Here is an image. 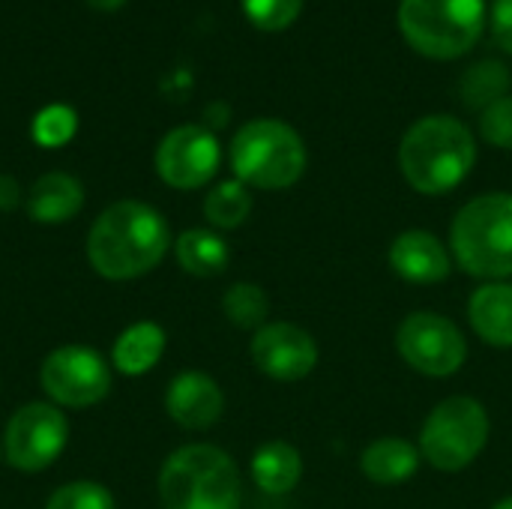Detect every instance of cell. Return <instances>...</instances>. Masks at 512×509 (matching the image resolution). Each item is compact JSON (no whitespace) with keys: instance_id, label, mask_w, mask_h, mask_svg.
<instances>
[{"instance_id":"cell-26","label":"cell","mask_w":512,"mask_h":509,"mask_svg":"<svg viewBox=\"0 0 512 509\" xmlns=\"http://www.w3.org/2000/svg\"><path fill=\"white\" fill-rule=\"evenodd\" d=\"M303 0H243L246 18L258 30H285L297 21Z\"/></svg>"},{"instance_id":"cell-24","label":"cell","mask_w":512,"mask_h":509,"mask_svg":"<svg viewBox=\"0 0 512 509\" xmlns=\"http://www.w3.org/2000/svg\"><path fill=\"white\" fill-rule=\"evenodd\" d=\"M45 509H117V501L105 486L90 483V480H78V483L60 486L48 498Z\"/></svg>"},{"instance_id":"cell-3","label":"cell","mask_w":512,"mask_h":509,"mask_svg":"<svg viewBox=\"0 0 512 509\" xmlns=\"http://www.w3.org/2000/svg\"><path fill=\"white\" fill-rule=\"evenodd\" d=\"M159 501L162 509H240V471L213 444L180 447L159 471Z\"/></svg>"},{"instance_id":"cell-1","label":"cell","mask_w":512,"mask_h":509,"mask_svg":"<svg viewBox=\"0 0 512 509\" xmlns=\"http://www.w3.org/2000/svg\"><path fill=\"white\" fill-rule=\"evenodd\" d=\"M171 231L165 216L144 201L111 204L87 234V261L105 279H138L168 252Z\"/></svg>"},{"instance_id":"cell-10","label":"cell","mask_w":512,"mask_h":509,"mask_svg":"<svg viewBox=\"0 0 512 509\" xmlns=\"http://www.w3.org/2000/svg\"><path fill=\"white\" fill-rule=\"evenodd\" d=\"M69 441V423L57 405L48 402H30L15 411V417L6 426L3 438V456L12 468L36 474L54 465V459L66 450Z\"/></svg>"},{"instance_id":"cell-5","label":"cell","mask_w":512,"mask_h":509,"mask_svg":"<svg viewBox=\"0 0 512 509\" xmlns=\"http://www.w3.org/2000/svg\"><path fill=\"white\" fill-rule=\"evenodd\" d=\"M231 168L255 189H288L306 171V144L282 120H252L231 141Z\"/></svg>"},{"instance_id":"cell-9","label":"cell","mask_w":512,"mask_h":509,"mask_svg":"<svg viewBox=\"0 0 512 509\" xmlns=\"http://www.w3.org/2000/svg\"><path fill=\"white\" fill-rule=\"evenodd\" d=\"M42 390L54 405L63 408H90L102 402L111 390V369L93 348L63 345L51 351L39 369Z\"/></svg>"},{"instance_id":"cell-18","label":"cell","mask_w":512,"mask_h":509,"mask_svg":"<svg viewBox=\"0 0 512 509\" xmlns=\"http://www.w3.org/2000/svg\"><path fill=\"white\" fill-rule=\"evenodd\" d=\"M303 477L300 450L285 441H270L252 456V480L267 495H288Z\"/></svg>"},{"instance_id":"cell-31","label":"cell","mask_w":512,"mask_h":509,"mask_svg":"<svg viewBox=\"0 0 512 509\" xmlns=\"http://www.w3.org/2000/svg\"><path fill=\"white\" fill-rule=\"evenodd\" d=\"M492 509H512V495L510 498H504V501H498Z\"/></svg>"},{"instance_id":"cell-15","label":"cell","mask_w":512,"mask_h":509,"mask_svg":"<svg viewBox=\"0 0 512 509\" xmlns=\"http://www.w3.org/2000/svg\"><path fill=\"white\" fill-rule=\"evenodd\" d=\"M468 321L492 348H512V285L486 282L471 294Z\"/></svg>"},{"instance_id":"cell-21","label":"cell","mask_w":512,"mask_h":509,"mask_svg":"<svg viewBox=\"0 0 512 509\" xmlns=\"http://www.w3.org/2000/svg\"><path fill=\"white\" fill-rule=\"evenodd\" d=\"M249 213H252V195L240 180H225L204 198V216L213 228L222 231L240 228L249 219Z\"/></svg>"},{"instance_id":"cell-4","label":"cell","mask_w":512,"mask_h":509,"mask_svg":"<svg viewBox=\"0 0 512 509\" xmlns=\"http://www.w3.org/2000/svg\"><path fill=\"white\" fill-rule=\"evenodd\" d=\"M453 261L477 279L512 276V195L489 192L468 201L450 228Z\"/></svg>"},{"instance_id":"cell-20","label":"cell","mask_w":512,"mask_h":509,"mask_svg":"<svg viewBox=\"0 0 512 509\" xmlns=\"http://www.w3.org/2000/svg\"><path fill=\"white\" fill-rule=\"evenodd\" d=\"M177 261L186 273L192 276H201V279H210V276H219L225 273L228 261H231V249L228 243L216 234V231H207V228H192V231H183L177 237Z\"/></svg>"},{"instance_id":"cell-13","label":"cell","mask_w":512,"mask_h":509,"mask_svg":"<svg viewBox=\"0 0 512 509\" xmlns=\"http://www.w3.org/2000/svg\"><path fill=\"white\" fill-rule=\"evenodd\" d=\"M165 411L168 417L192 432H204L213 423H219L225 411V396L219 384L204 372H180L165 393Z\"/></svg>"},{"instance_id":"cell-28","label":"cell","mask_w":512,"mask_h":509,"mask_svg":"<svg viewBox=\"0 0 512 509\" xmlns=\"http://www.w3.org/2000/svg\"><path fill=\"white\" fill-rule=\"evenodd\" d=\"M492 33H495V42L512 54V0H495V6H492Z\"/></svg>"},{"instance_id":"cell-17","label":"cell","mask_w":512,"mask_h":509,"mask_svg":"<svg viewBox=\"0 0 512 509\" xmlns=\"http://www.w3.org/2000/svg\"><path fill=\"white\" fill-rule=\"evenodd\" d=\"M420 447L405 438H378L360 453V471L375 486H402L420 468Z\"/></svg>"},{"instance_id":"cell-23","label":"cell","mask_w":512,"mask_h":509,"mask_svg":"<svg viewBox=\"0 0 512 509\" xmlns=\"http://www.w3.org/2000/svg\"><path fill=\"white\" fill-rule=\"evenodd\" d=\"M510 84V72L498 63V60H483L477 66H471L462 78V99L474 108H489L492 102H498L501 96H507Z\"/></svg>"},{"instance_id":"cell-14","label":"cell","mask_w":512,"mask_h":509,"mask_svg":"<svg viewBox=\"0 0 512 509\" xmlns=\"http://www.w3.org/2000/svg\"><path fill=\"white\" fill-rule=\"evenodd\" d=\"M387 261L396 276L414 285H435L444 282L453 270V255L432 231H405L390 243Z\"/></svg>"},{"instance_id":"cell-32","label":"cell","mask_w":512,"mask_h":509,"mask_svg":"<svg viewBox=\"0 0 512 509\" xmlns=\"http://www.w3.org/2000/svg\"><path fill=\"white\" fill-rule=\"evenodd\" d=\"M0 459H3V450H0Z\"/></svg>"},{"instance_id":"cell-2","label":"cell","mask_w":512,"mask_h":509,"mask_svg":"<svg viewBox=\"0 0 512 509\" xmlns=\"http://www.w3.org/2000/svg\"><path fill=\"white\" fill-rule=\"evenodd\" d=\"M477 162V144L471 129L447 114L417 120L402 144L399 165L411 189L420 195H444L456 189Z\"/></svg>"},{"instance_id":"cell-6","label":"cell","mask_w":512,"mask_h":509,"mask_svg":"<svg viewBox=\"0 0 512 509\" xmlns=\"http://www.w3.org/2000/svg\"><path fill=\"white\" fill-rule=\"evenodd\" d=\"M402 36L414 51L435 60L462 57L486 27V0H402Z\"/></svg>"},{"instance_id":"cell-12","label":"cell","mask_w":512,"mask_h":509,"mask_svg":"<svg viewBox=\"0 0 512 509\" xmlns=\"http://www.w3.org/2000/svg\"><path fill=\"white\" fill-rule=\"evenodd\" d=\"M249 354L258 372L282 384L303 381L318 366V342L309 330L288 321L264 324L261 330H255Z\"/></svg>"},{"instance_id":"cell-27","label":"cell","mask_w":512,"mask_h":509,"mask_svg":"<svg viewBox=\"0 0 512 509\" xmlns=\"http://www.w3.org/2000/svg\"><path fill=\"white\" fill-rule=\"evenodd\" d=\"M480 135L501 150H512V96H501L480 114Z\"/></svg>"},{"instance_id":"cell-16","label":"cell","mask_w":512,"mask_h":509,"mask_svg":"<svg viewBox=\"0 0 512 509\" xmlns=\"http://www.w3.org/2000/svg\"><path fill=\"white\" fill-rule=\"evenodd\" d=\"M84 204V189L72 174L51 171L42 174L27 192V213L39 225H63Z\"/></svg>"},{"instance_id":"cell-25","label":"cell","mask_w":512,"mask_h":509,"mask_svg":"<svg viewBox=\"0 0 512 509\" xmlns=\"http://www.w3.org/2000/svg\"><path fill=\"white\" fill-rule=\"evenodd\" d=\"M78 129V117L66 105H48L33 120V138L42 147H63Z\"/></svg>"},{"instance_id":"cell-30","label":"cell","mask_w":512,"mask_h":509,"mask_svg":"<svg viewBox=\"0 0 512 509\" xmlns=\"http://www.w3.org/2000/svg\"><path fill=\"white\" fill-rule=\"evenodd\" d=\"M93 9H99V12H114V9H120L126 0H87Z\"/></svg>"},{"instance_id":"cell-29","label":"cell","mask_w":512,"mask_h":509,"mask_svg":"<svg viewBox=\"0 0 512 509\" xmlns=\"http://www.w3.org/2000/svg\"><path fill=\"white\" fill-rule=\"evenodd\" d=\"M21 204V189L15 183V177L0 174V213H9Z\"/></svg>"},{"instance_id":"cell-22","label":"cell","mask_w":512,"mask_h":509,"mask_svg":"<svg viewBox=\"0 0 512 509\" xmlns=\"http://www.w3.org/2000/svg\"><path fill=\"white\" fill-rule=\"evenodd\" d=\"M222 312L234 327L243 330H261L270 312V300L261 285L252 282H237L225 291L222 297Z\"/></svg>"},{"instance_id":"cell-11","label":"cell","mask_w":512,"mask_h":509,"mask_svg":"<svg viewBox=\"0 0 512 509\" xmlns=\"http://www.w3.org/2000/svg\"><path fill=\"white\" fill-rule=\"evenodd\" d=\"M219 141L204 126H177L156 147V171L174 189H198L219 171Z\"/></svg>"},{"instance_id":"cell-19","label":"cell","mask_w":512,"mask_h":509,"mask_svg":"<svg viewBox=\"0 0 512 509\" xmlns=\"http://www.w3.org/2000/svg\"><path fill=\"white\" fill-rule=\"evenodd\" d=\"M162 354H165V330L153 321H141L120 333L111 360L123 375H144L162 360Z\"/></svg>"},{"instance_id":"cell-7","label":"cell","mask_w":512,"mask_h":509,"mask_svg":"<svg viewBox=\"0 0 512 509\" xmlns=\"http://www.w3.org/2000/svg\"><path fill=\"white\" fill-rule=\"evenodd\" d=\"M489 432V414L474 396H450L426 417L420 432V456L438 471H465L486 450Z\"/></svg>"},{"instance_id":"cell-8","label":"cell","mask_w":512,"mask_h":509,"mask_svg":"<svg viewBox=\"0 0 512 509\" xmlns=\"http://www.w3.org/2000/svg\"><path fill=\"white\" fill-rule=\"evenodd\" d=\"M402 360L426 378H450L468 360L462 330L438 312H411L396 330Z\"/></svg>"}]
</instances>
